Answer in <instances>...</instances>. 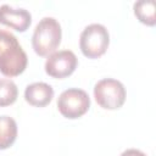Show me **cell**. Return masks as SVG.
Returning <instances> with one entry per match:
<instances>
[{
	"mask_svg": "<svg viewBox=\"0 0 156 156\" xmlns=\"http://www.w3.org/2000/svg\"><path fill=\"white\" fill-rule=\"evenodd\" d=\"M28 63L26 51L18 39L5 29H0V73L6 77H16L24 72Z\"/></svg>",
	"mask_w": 156,
	"mask_h": 156,
	"instance_id": "obj_1",
	"label": "cell"
},
{
	"mask_svg": "<svg viewBox=\"0 0 156 156\" xmlns=\"http://www.w3.org/2000/svg\"><path fill=\"white\" fill-rule=\"evenodd\" d=\"M62 30L58 21L54 17L41 18L32 35V46L37 55L49 56L55 52L61 43Z\"/></svg>",
	"mask_w": 156,
	"mask_h": 156,
	"instance_id": "obj_2",
	"label": "cell"
},
{
	"mask_svg": "<svg viewBox=\"0 0 156 156\" xmlns=\"http://www.w3.org/2000/svg\"><path fill=\"white\" fill-rule=\"evenodd\" d=\"M110 44V34L105 26L91 23L87 26L79 37V48L88 58H98L102 56Z\"/></svg>",
	"mask_w": 156,
	"mask_h": 156,
	"instance_id": "obj_3",
	"label": "cell"
},
{
	"mask_svg": "<svg viewBox=\"0 0 156 156\" xmlns=\"http://www.w3.org/2000/svg\"><path fill=\"white\" fill-rule=\"evenodd\" d=\"M124 85L113 78H104L94 87V98L98 105L105 110H117L126 101Z\"/></svg>",
	"mask_w": 156,
	"mask_h": 156,
	"instance_id": "obj_4",
	"label": "cell"
},
{
	"mask_svg": "<svg viewBox=\"0 0 156 156\" xmlns=\"http://www.w3.org/2000/svg\"><path fill=\"white\" fill-rule=\"evenodd\" d=\"M90 107V98L88 93L78 88H68L63 90L57 99V108L60 113L69 119L82 117Z\"/></svg>",
	"mask_w": 156,
	"mask_h": 156,
	"instance_id": "obj_5",
	"label": "cell"
},
{
	"mask_svg": "<svg viewBox=\"0 0 156 156\" xmlns=\"http://www.w3.org/2000/svg\"><path fill=\"white\" fill-rule=\"evenodd\" d=\"M78 65L76 54L71 50H60L50 54L45 61L44 68L46 74L52 78L62 79L71 76Z\"/></svg>",
	"mask_w": 156,
	"mask_h": 156,
	"instance_id": "obj_6",
	"label": "cell"
},
{
	"mask_svg": "<svg viewBox=\"0 0 156 156\" xmlns=\"http://www.w3.org/2000/svg\"><path fill=\"white\" fill-rule=\"evenodd\" d=\"M0 23L17 32H26L32 23V15L26 9H17L4 4L0 5Z\"/></svg>",
	"mask_w": 156,
	"mask_h": 156,
	"instance_id": "obj_7",
	"label": "cell"
},
{
	"mask_svg": "<svg viewBox=\"0 0 156 156\" xmlns=\"http://www.w3.org/2000/svg\"><path fill=\"white\" fill-rule=\"evenodd\" d=\"M54 98V89L45 82H35L27 85L24 90L26 101L35 107H44L51 102Z\"/></svg>",
	"mask_w": 156,
	"mask_h": 156,
	"instance_id": "obj_8",
	"label": "cell"
},
{
	"mask_svg": "<svg viewBox=\"0 0 156 156\" xmlns=\"http://www.w3.org/2000/svg\"><path fill=\"white\" fill-rule=\"evenodd\" d=\"M17 138V123L10 116H0V150L10 147Z\"/></svg>",
	"mask_w": 156,
	"mask_h": 156,
	"instance_id": "obj_9",
	"label": "cell"
},
{
	"mask_svg": "<svg viewBox=\"0 0 156 156\" xmlns=\"http://www.w3.org/2000/svg\"><path fill=\"white\" fill-rule=\"evenodd\" d=\"M133 10L134 15L141 23L146 26L156 24V5L154 0H139L134 2Z\"/></svg>",
	"mask_w": 156,
	"mask_h": 156,
	"instance_id": "obj_10",
	"label": "cell"
},
{
	"mask_svg": "<svg viewBox=\"0 0 156 156\" xmlns=\"http://www.w3.org/2000/svg\"><path fill=\"white\" fill-rule=\"evenodd\" d=\"M18 96V89L13 80L0 78V107L12 105Z\"/></svg>",
	"mask_w": 156,
	"mask_h": 156,
	"instance_id": "obj_11",
	"label": "cell"
},
{
	"mask_svg": "<svg viewBox=\"0 0 156 156\" xmlns=\"http://www.w3.org/2000/svg\"><path fill=\"white\" fill-rule=\"evenodd\" d=\"M119 156H146V154H144L138 149H127Z\"/></svg>",
	"mask_w": 156,
	"mask_h": 156,
	"instance_id": "obj_12",
	"label": "cell"
}]
</instances>
